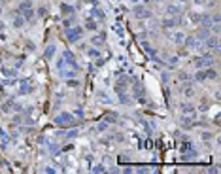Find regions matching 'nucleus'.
<instances>
[{
    "instance_id": "30",
    "label": "nucleus",
    "mask_w": 221,
    "mask_h": 174,
    "mask_svg": "<svg viewBox=\"0 0 221 174\" xmlns=\"http://www.w3.org/2000/svg\"><path fill=\"white\" fill-rule=\"evenodd\" d=\"M202 2H208V0H195V4H202Z\"/></svg>"
},
{
    "instance_id": "8",
    "label": "nucleus",
    "mask_w": 221,
    "mask_h": 174,
    "mask_svg": "<svg viewBox=\"0 0 221 174\" xmlns=\"http://www.w3.org/2000/svg\"><path fill=\"white\" fill-rule=\"evenodd\" d=\"M61 11H63L64 15H70V13L74 15V6H70V4L64 2V4H61Z\"/></svg>"
},
{
    "instance_id": "7",
    "label": "nucleus",
    "mask_w": 221,
    "mask_h": 174,
    "mask_svg": "<svg viewBox=\"0 0 221 174\" xmlns=\"http://www.w3.org/2000/svg\"><path fill=\"white\" fill-rule=\"evenodd\" d=\"M206 47H212V49L217 51V38L216 36H208L206 38Z\"/></svg>"
},
{
    "instance_id": "20",
    "label": "nucleus",
    "mask_w": 221,
    "mask_h": 174,
    "mask_svg": "<svg viewBox=\"0 0 221 174\" xmlns=\"http://www.w3.org/2000/svg\"><path fill=\"white\" fill-rule=\"evenodd\" d=\"M72 25H74V17H66V19H64V27L70 28Z\"/></svg>"
},
{
    "instance_id": "29",
    "label": "nucleus",
    "mask_w": 221,
    "mask_h": 174,
    "mask_svg": "<svg viewBox=\"0 0 221 174\" xmlns=\"http://www.w3.org/2000/svg\"><path fill=\"white\" fill-rule=\"evenodd\" d=\"M38 15H45V8H40L38 10Z\"/></svg>"
},
{
    "instance_id": "12",
    "label": "nucleus",
    "mask_w": 221,
    "mask_h": 174,
    "mask_svg": "<svg viewBox=\"0 0 221 174\" xmlns=\"http://www.w3.org/2000/svg\"><path fill=\"white\" fill-rule=\"evenodd\" d=\"M216 78H217V70L212 68V66H208V70H206V80H216Z\"/></svg>"
},
{
    "instance_id": "19",
    "label": "nucleus",
    "mask_w": 221,
    "mask_h": 174,
    "mask_svg": "<svg viewBox=\"0 0 221 174\" xmlns=\"http://www.w3.org/2000/svg\"><path fill=\"white\" fill-rule=\"evenodd\" d=\"M93 13L97 15V17H100V19H104V11H102V10H98L97 6H95V8H93Z\"/></svg>"
},
{
    "instance_id": "11",
    "label": "nucleus",
    "mask_w": 221,
    "mask_h": 174,
    "mask_svg": "<svg viewBox=\"0 0 221 174\" xmlns=\"http://www.w3.org/2000/svg\"><path fill=\"white\" fill-rule=\"evenodd\" d=\"M85 27L89 28V31H97V28H98V25H97V21H95V19H93V17H89V19L85 21Z\"/></svg>"
},
{
    "instance_id": "3",
    "label": "nucleus",
    "mask_w": 221,
    "mask_h": 174,
    "mask_svg": "<svg viewBox=\"0 0 221 174\" xmlns=\"http://www.w3.org/2000/svg\"><path fill=\"white\" fill-rule=\"evenodd\" d=\"M19 11H21V15L25 17V19L28 21V19H32V2L31 0H25V2H21L19 4Z\"/></svg>"
},
{
    "instance_id": "6",
    "label": "nucleus",
    "mask_w": 221,
    "mask_h": 174,
    "mask_svg": "<svg viewBox=\"0 0 221 174\" xmlns=\"http://www.w3.org/2000/svg\"><path fill=\"white\" fill-rule=\"evenodd\" d=\"M180 23H182L180 17H172V19H164L161 25H163V28H172V27H178Z\"/></svg>"
},
{
    "instance_id": "15",
    "label": "nucleus",
    "mask_w": 221,
    "mask_h": 174,
    "mask_svg": "<svg viewBox=\"0 0 221 174\" xmlns=\"http://www.w3.org/2000/svg\"><path fill=\"white\" fill-rule=\"evenodd\" d=\"M87 53H89V57H93V59H98L100 57V51L97 49V47H89Z\"/></svg>"
},
{
    "instance_id": "25",
    "label": "nucleus",
    "mask_w": 221,
    "mask_h": 174,
    "mask_svg": "<svg viewBox=\"0 0 221 174\" xmlns=\"http://www.w3.org/2000/svg\"><path fill=\"white\" fill-rule=\"evenodd\" d=\"M106 129H108V123H106V121L98 123V131H106Z\"/></svg>"
},
{
    "instance_id": "26",
    "label": "nucleus",
    "mask_w": 221,
    "mask_h": 174,
    "mask_svg": "<svg viewBox=\"0 0 221 174\" xmlns=\"http://www.w3.org/2000/svg\"><path fill=\"white\" fill-rule=\"evenodd\" d=\"M77 85H80L77 80H70V81H68V87H77Z\"/></svg>"
},
{
    "instance_id": "28",
    "label": "nucleus",
    "mask_w": 221,
    "mask_h": 174,
    "mask_svg": "<svg viewBox=\"0 0 221 174\" xmlns=\"http://www.w3.org/2000/svg\"><path fill=\"white\" fill-rule=\"evenodd\" d=\"M189 74H185V72H180V80H187Z\"/></svg>"
},
{
    "instance_id": "24",
    "label": "nucleus",
    "mask_w": 221,
    "mask_h": 174,
    "mask_svg": "<svg viewBox=\"0 0 221 174\" xmlns=\"http://www.w3.org/2000/svg\"><path fill=\"white\" fill-rule=\"evenodd\" d=\"M93 170H95V172H106V167H102V165H97Z\"/></svg>"
},
{
    "instance_id": "1",
    "label": "nucleus",
    "mask_w": 221,
    "mask_h": 174,
    "mask_svg": "<svg viewBox=\"0 0 221 174\" xmlns=\"http://www.w3.org/2000/svg\"><path fill=\"white\" fill-rule=\"evenodd\" d=\"M81 36H83V28L81 27H77V25H72L66 31V40L68 42H72V44H76V42H80L81 40Z\"/></svg>"
},
{
    "instance_id": "27",
    "label": "nucleus",
    "mask_w": 221,
    "mask_h": 174,
    "mask_svg": "<svg viewBox=\"0 0 221 174\" xmlns=\"http://www.w3.org/2000/svg\"><path fill=\"white\" fill-rule=\"evenodd\" d=\"M168 78H170L168 72H164V74H163V83H168Z\"/></svg>"
},
{
    "instance_id": "5",
    "label": "nucleus",
    "mask_w": 221,
    "mask_h": 174,
    "mask_svg": "<svg viewBox=\"0 0 221 174\" xmlns=\"http://www.w3.org/2000/svg\"><path fill=\"white\" fill-rule=\"evenodd\" d=\"M63 59H64V63H68L70 66H74V68L77 70V63H76V57H74L72 51H64V53H63Z\"/></svg>"
},
{
    "instance_id": "9",
    "label": "nucleus",
    "mask_w": 221,
    "mask_h": 174,
    "mask_svg": "<svg viewBox=\"0 0 221 174\" xmlns=\"http://www.w3.org/2000/svg\"><path fill=\"white\" fill-rule=\"evenodd\" d=\"M183 42H185V46H187V47H196V46H199V40H196V36H189V38H185Z\"/></svg>"
},
{
    "instance_id": "10",
    "label": "nucleus",
    "mask_w": 221,
    "mask_h": 174,
    "mask_svg": "<svg viewBox=\"0 0 221 174\" xmlns=\"http://www.w3.org/2000/svg\"><path fill=\"white\" fill-rule=\"evenodd\" d=\"M182 8L180 6H176V4H170V6H166V13H170V15H174V13H180Z\"/></svg>"
},
{
    "instance_id": "23",
    "label": "nucleus",
    "mask_w": 221,
    "mask_h": 174,
    "mask_svg": "<svg viewBox=\"0 0 221 174\" xmlns=\"http://www.w3.org/2000/svg\"><path fill=\"white\" fill-rule=\"evenodd\" d=\"M202 140H204V142L212 140V133H202Z\"/></svg>"
},
{
    "instance_id": "14",
    "label": "nucleus",
    "mask_w": 221,
    "mask_h": 174,
    "mask_svg": "<svg viewBox=\"0 0 221 174\" xmlns=\"http://www.w3.org/2000/svg\"><path fill=\"white\" fill-rule=\"evenodd\" d=\"M206 80V70H199L195 74V81H204Z\"/></svg>"
},
{
    "instance_id": "22",
    "label": "nucleus",
    "mask_w": 221,
    "mask_h": 174,
    "mask_svg": "<svg viewBox=\"0 0 221 174\" xmlns=\"http://www.w3.org/2000/svg\"><path fill=\"white\" fill-rule=\"evenodd\" d=\"M57 68H59V70H63V68H64V59H63V57L57 61Z\"/></svg>"
},
{
    "instance_id": "17",
    "label": "nucleus",
    "mask_w": 221,
    "mask_h": 174,
    "mask_svg": "<svg viewBox=\"0 0 221 174\" xmlns=\"http://www.w3.org/2000/svg\"><path fill=\"white\" fill-rule=\"evenodd\" d=\"M183 36H185V34H182V32H178V34H174V42H176V44H183V40H185V38H183Z\"/></svg>"
},
{
    "instance_id": "16",
    "label": "nucleus",
    "mask_w": 221,
    "mask_h": 174,
    "mask_svg": "<svg viewBox=\"0 0 221 174\" xmlns=\"http://www.w3.org/2000/svg\"><path fill=\"white\" fill-rule=\"evenodd\" d=\"M182 110H183V114H195V108L191 104H182Z\"/></svg>"
},
{
    "instance_id": "31",
    "label": "nucleus",
    "mask_w": 221,
    "mask_h": 174,
    "mask_svg": "<svg viewBox=\"0 0 221 174\" xmlns=\"http://www.w3.org/2000/svg\"><path fill=\"white\" fill-rule=\"evenodd\" d=\"M87 2H91V4H95V0H87Z\"/></svg>"
},
{
    "instance_id": "2",
    "label": "nucleus",
    "mask_w": 221,
    "mask_h": 174,
    "mask_svg": "<svg viewBox=\"0 0 221 174\" xmlns=\"http://www.w3.org/2000/svg\"><path fill=\"white\" fill-rule=\"evenodd\" d=\"M72 123H74V117H72V114H68V112H61L55 117L57 127H68V125H72Z\"/></svg>"
},
{
    "instance_id": "18",
    "label": "nucleus",
    "mask_w": 221,
    "mask_h": 174,
    "mask_svg": "<svg viewBox=\"0 0 221 174\" xmlns=\"http://www.w3.org/2000/svg\"><path fill=\"white\" fill-rule=\"evenodd\" d=\"M91 42H93L95 46H100L104 42V36H95V38H91Z\"/></svg>"
},
{
    "instance_id": "32",
    "label": "nucleus",
    "mask_w": 221,
    "mask_h": 174,
    "mask_svg": "<svg viewBox=\"0 0 221 174\" xmlns=\"http://www.w3.org/2000/svg\"><path fill=\"white\" fill-rule=\"evenodd\" d=\"M132 2H140V0H132Z\"/></svg>"
},
{
    "instance_id": "13",
    "label": "nucleus",
    "mask_w": 221,
    "mask_h": 174,
    "mask_svg": "<svg viewBox=\"0 0 221 174\" xmlns=\"http://www.w3.org/2000/svg\"><path fill=\"white\" fill-rule=\"evenodd\" d=\"M44 55H45V59H51L53 55H55V46H47V47H45V53H44Z\"/></svg>"
},
{
    "instance_id": "21",
    "label": "nucleus",
    "mask_w": 221,
    "mask_h": 174,
    "mask_svg": "<svg viewBox=\"0 0 221 174\" xmlns=\"http://www.w3.org/2000/svg\"><path fill=\"white\" fill-rule=\"evenodd\" d=\"M23 21H25V19H23V17H17V19L13 21V27H17V28H21V27H23Z\"/></svg>"
},
{
    "instance_id": "4",
    "label": "nucleus",
    "mask_w": 221,
    "mask_h": 174,
    "mask_svg": "<svg viewBox=\"0 0 221 174\" xmlns=\"http://www.w3.org/2000/svg\"><path fill=\"white\" fill-rule=\"evenodd\" d=\"M132 13L136 17H142V19H147V17H151V11H149L147 8H144V6H134Z\"/></svg>"
}]
</instances>
